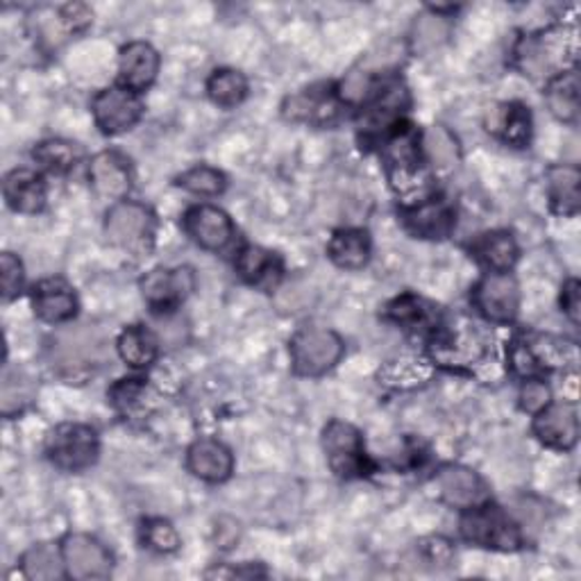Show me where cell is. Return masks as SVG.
Segmentation results:
<instances>
[{"instance_id": "obj_26", "label": "cell", "mask_w": 581, "mask_h": 581, "mask_svg": "<svg viewBox=\"0 0 581 581\" xmlns=\"http://www.w3.org/2000/svg\"><path fill=\"white\" fill-rule=\"evenodd\" d=\"M327 254L339 268L359 271L371 260V239L363 230H339L327 245Z\"/></svg>"}, {"instance_id": "obj_40", "label": "cell", "mask_w": 581, "mask_h": 581, "mask_svg": "<svg viewBox=\"0 0 581 581\" xmlns=\"http://www.w3.org/2000/svg\"><path fill=\"white\" fill-rule=\"evenodd\" d=\"M143 542L155 552L171 555L179 548V536L171 523L155 518L143 525Z\"/></svg>"}, {"instance_id": "obj_32", "label": "cell", "mask_w": 581, "mask_h": 581, "mask_svg": "<svg viewBox=\"0 0 581 581\" xmlns=\"http://www.w3.org/2000/svg\"><path fill=\"white\" fill-rule=\"evenodd\" d=\"M489 130L500 132L504 141L523 149V145L529 143V136H531V117L527 112V107L504 105L500 109V117L489 121Z\"/></svg>"}, {"instance_id": "obj_1", "label": "cell", "mask_w": 581, "mask_h": 581, "mask_svg": "<svg viewBox=\"0 0 581 581\" xmlns=\"http://www.w3.org/2000/svg\"><path fill=\"white\" fill-rule=\"evenodd\" d=\"M574 32L552 28L523 40L516 48V64L531 80H555L570 62H574Z\"/></svg>"}, {"instance_id": "obj_12", "label": "cell", "mask_w": 581, "mask_h": 581, "mask_svg": "<svg viewBox=\"0 0 581 581\" xmlns=\"http://www.w3.org/2000/svg\"><path fill=\"white\" fill-rule=\"evenodd\" d=\"M196 288V275L189 266L157 268L141 282L143 298L155 311H171L189 298Z\"/></svg>"}, {"instance_id": "obj_14", "label": "cell", "mask_w": 581, "mask_h": 581, "mask_svg": "<svg viewBox=\"0 0 581 581\" xmlns=\"http://www.w3.org/2000/svg\"><path fill=\"white\" fill-rule=\"evenodd\" d=\"M185 230L187 234L205 250L218 252L228 248L234 237V226L230 216L211 205H198L187 211L185 216Z\"/></svg>"}, {"instance_id": "obj_37", "label": "cell", "mask_w": 581, "mask_h": 581, "mask_svg": "<svg viewBox=\"0 0 581 581\" xmlns=\"http://www.w3.org/2000/svg\"><path fill=\"white\" fill-rule=\"evenodd\" d=\"M32 395H34V384L25 373H21V371L8 373L6 382H3V397H0V407H3V414L14 416V414L23 412L32 403Z\"/></svg>"}, {"instance_id": "obj_2", "label": "cell", "mask_w": 581, "mask_h": 581, "mask_svg": "<svg viewBox=\"0 0 581 581\" xmlns=\"http://www.w3.org/2000/svg\"><path fill=\"white\" fill-rule=\"evenodd\" d=\"M382 157L386 164V173L391 187L403 194H416L429 187V177L423 166L418 132L409 123L393 125V132L386 136L382 145Z\"/></svg>"}, {"instance_id": "obj_20", "label": "cell", "mask_w": 581, "mask_h": 581, "mask_svg": "<svg viewBox=\"0 0 581 581\" xmlns=\"http://www.w3.org/2000/svg\"><path fill=\"white\" fill-rule=\"evenodd\" d=\"M189 470L202 482L218 484L232 475V452L213 439H200L189 448Z\"/></svg>"}, {"instance_id": "obj_11", "label": "cell", "mask_w": 581, "mask_h": 581, "mask_svg": "<svg viewBox=\"0 0 581 581\" xmlns=\"http://www.w3.org/2000/svg\"><path fill=\"white\" fill-rule=\"evenodd\" d=\"M284 117L318 128L335 125L341 119V100L330 85H316L284 102Z\"/></svg>"}, {"instance_id": "obj_8", "label": "cell", "mask_w": 581, "mask_h": 581, "mask_svg": "<svg viewBox=\"0 0 581 581\" xmlns=\"http://www.w3.org/2000/svg\"><path fill=\"white\" fill-rule=\"evenodd\" d=\"M461 534L468 542L480 548L495 550H516L520 545V534L516 525L504 516L497 506L472 508L461 520Z\"/></svg>"}, {"instance_id": "obj_28", "label": "cell", "mask_w": 581, "mask_h": 581, "mask_svg": "<svg viewBox=\"0 0 581 581\" xmlns=\"http://www.w3.org/2000/svg\"><path fill=\"white\" fill-rule=\"evenodd\" d=\"M579 168L577 166H552L548 173L550 202L557 213H577L579 209Z\"/></svg>"}, {"instance_id": "obj_43", "label": "cell", "mask_w": 581, "mask_h": 581, "mask_svg": "<svg viewBox=\"0 0 581 581\" xmlns=\"http://www.w3.org/2000/svg\"><path fill=\"white\" fill-rule=\"evenodd\" d=\"M508 361H512V369L516 375L520 377H529V375H536L540 371V366L536 363L527 341H514L512 343V352H508Z\"/></svg>"}, {"instance_id": "obj_44", "label": "cell", "mask_w": 581, "mask_h": 581, "mask_svg": "<svg viewBox=\"0 0 581 581\" xmlns=\"http://www.w3.org/2000/svg\"><path fill=\"white\" fill-rule=\"evenodd\" d=\"M388 316L395 322H403V325H418L425 320V309H420V303L412 296L405 298H397L391 307H388Z\"/></svg>"}, {"instance_id": "obj_41", "label": "cell", "mask_w": 581, "mask_h": 581, "mask_svg": "<svg viewBox=\"0 0 581 581\" xmlns=\"http://www.w3.org/2000/svg\"><path fill=\"white\" fill-rule=\"evenodd\" d=\"M0 271H3L0 273L3 275V296L6 300H12L23 288V266L12 252H6L3 257H0Z\"/></svg>"}, {"instance_id": "obj_21", "label": "cell", "mask_w": 581, "mask_h": 581, "mask_svg": "<svg viewBox=\"0 0 581 581\" xmlns=\"http://www.w3.org/2000/svg\"><path fill=\"white\" fill-rule=\"evenodd\" d=\"M119 70H121V80L125 83V89L130 91L149 89L157 78L160 55L151 44L132 42L121 51Z\"/></svg>"}, {"instance_id": "obj_39", "label": "cell", "mask_w": 581, "mask_h": 581, "mask_svg": "<svg viewBox=\"0 0 581 581\" xmlns=\"http://www.w3.org/2000/svg\"><path fill=\"white\" fill-rule=\"evenodd\" d=\"M448 21L441 14H425L414 25V51L429 53L441 46L448 36Z\"/></svg>"}, {"instance_id": "obj_17", "label": "cell", "mask_w": 581, "mask_h": 581, "mask_svg": "<svg viewBox=\"0 0 581 581\" xmlns=\"http://www.w3.org/2000/svg\"><path fill=\"white\" fill-rule=\"evenodd\" d=\"M439 495L457 508L480 506L486 500V486L475 470L463 465H446L436 475Z\"/></svg>"}, {"instance_id": "obj_22", "label": "cell", "mask_w": 581, "mask_h": 581, "mask_svg": "<svg viewBox=\"0 0 581 581\" xmlns=\"http://www.w3.org/2000/svg\"><path fill=\"white\" fill-rule=\"evenodd\" d=\"M239 275L262 290H273L282 279V260L275 252L264 250L260 245H248L237 257Z\"/></svg>"}, {"instance_id": "obj_27", "label": "cell", "mask_w": 581, "mask_h": 581, "mask_svg": "<svg viewBox=\"0 0 581 581\" xmlns=\"http://www.w3.org/2000/svg\"><path fill=\"white\" fill-rule=\"evenodd\" d=\"M472 254L495 273H506L518 262V243L508 232H489L472 243Z\"/></svg>"}, {"instance_id": "obj_13", "label": "cell", "mask_w": 581, "mask_h": 581, "mask_svg": "<svg viewBox=\"0 0 581 581\" xmlns=\"http://www.w3.org/2000/svg\"><path fill=\"white\" fill-rule=\"evenodd\" d=\"M66 572L73 579H107L112 574V557L102 545L85 534H70L62 545Z\"/></svg>"}, {"instance_id": "obj_25", "label": "cell", "mask_w": 581, "mask_h": 581, "mask_svg": "<svg viewBox=\"0 0 581 581\" xmlns=\"http://www.w3.org/2000/svg\"><path fill=\"white\" fill-rule=\"evenodd\" d=\"M407 107H409L407 87L403 83H388L375 94L373 102L366 107L363 123H366L369 130H380V128L393 125Z\"/></svg>"}, {"instance_id": "obj_4", "label": "cell", "mask_w": 581, "mask_h": 581, "mask_svg": "<svg viewBox=\"0 0 581 581\" xmlns=\"http://www.w3.org/2000/svg\"><path fill=\"white\" fill-rule=\"evenodd\" d=\"M155 213L145 205L123 200L107 211L105 232L109 243L130 254H143L151 250L155 241Z\"/></svg>"}, {"instance_id": "obj_16", "label": "cell", "mask_w": 581, "mask_h": 581, "mask_svg": "<svg viewBox=\"0 0 581 581\" xmlns=\"http://www.w3.org/2000/svg\"><path fill=\"white\" fill-rule=\"evenodd\" d=\"M534 434L538 436V441L548 448L570 450L579 436V420L574 407L568 403L548 405L536 414Z\"/></svg>"}, {"instance_id": "obj_24", "label": "cell", "mask_w": 581, "mask_h": 581, "mask_svg": "<svg viewBox=\"0 0 581 581\" xmlns=\"http://www.w3.org/2000/svg\"><path fill=\"white\" fill-rule=\"evenodd\" d=\"M484 354V343L475 325H463V330H450L446 339L434 346V357L446 366H463Z\"/></svg>"}, {"instance_id": "obj_9", "label": "cell", "mask_w": 581, "mask_h": 581, "mask_svg": "<svg viewBox=\"0 0 581 581\" xmlns=\"http://www.w3.org/2000/svg\"><path fill=\"white\" fill-rule=\"evenodd\" d=\"M472 303H475L480 314L491 322H512L518 316L520 290L512 275L489 273L475 286Z\"/></svg>"}, {"instance_id": "obj_35", "label": "cell", "mask_w": 581, "mask_h": 581, "mask_svg": "<svg viewBox=\"0 0 581 581\" xmlns=\"http://www.w3.org/2000/svg\"><path fill=\"white\" fill-rule=\"evenodd\" d=\"M425 151L429 162L441 173H448L459 164V143L443 125H431L425 132Z\"/></svg>"}, {"instance_id": "obj_38", "label": "cell", "mask_w": 581, "mask_h": 581, "mask_svg": "<svg viewBox=\"0 0 581 581\" xmlns=\"http://www.w3.org/2000/svg\"><path fill=\"white\" fill-rule=\"evenodd\" d=\"M177 185L182 189L191 191V194H198V196H218V194L226 191L228 182H226V175L218 173L216 168L196 166V168L187 171L185 175H179Z\"/></svg>"}, {"instance_id": "obj_42", "label": "cell", "mask_w": 581, "mask_h": 581, "mask_svg": "<svg viewBox=\"0 0 581 581\" xmlns=\"http://www.w3.org/2000/svg\"><path fill=\"white\" fill-rule=\"evenodd\" d=\"M550 388L545 386L542 382H536V380H529L523 391H520V407L527 412V414H538L542 412L545 407L550 405Z\"/></svg>"}, {"instance_id": "obj_19", "label": "cell", "mask_w": 581, "mask_h": 581, "mask_svg": "<svg viewBox=\"0 0 581 581\" xmlns=\"http://www.w3.org/2000/svg\"><path fill=\"white\" fill-rule=\"evenodd\" d=\"M405 228L420 239H446L454 228V213L443 200H425L403 213Z\"/></svg>"}, {"instance_id": "obj_3", "label": "cell", "mask_w": 581, "mask_h": 581, "mask_svg": "<svg viewBox=\"0 0 581 581\" xmlns=\"http://www.w3.org/2000/svg\"><path fill=\"white\" fill-rule=\"evenodd\" d=\"M53 366L66 380L89 375L105 359V339L91 325L64 330L53 339Z\"/></svg>"}, {"instance_id": "obj_18", "label": "cell", "mask_w": 581, "mask_h": 581, "mask_svg": "<svg viewBox=\"0 0 581 581\" xmlns=\"http://www.w3.org/2000/svg\"><path fill=\"white\" fill-rule=\"evenodd\" d=\"M32 305L34 314L46 322H66L78 311L76 294H73V288L59 277H51L36 284Z\"/></svg>"}, {"instance_id": "obj_15", "label": "cell", "mask_w": 581, "mask_h": 581, "mask_svg": "<svg viewBox=\"0 0 581 581\" xmlns=\"http://www.w3.org/2000/svg\"><path fill=\"white\" fill-rule=\"evenodd\" d=\"M89 179H91L94 191L100 198H107V200L123 198L128 196L132 187L130 162L117 151H105L91 160Z\"/></svg>"}, {"instance_id": "obj_45", "label": "cell", "mask_w": 581, "mask_h": 581, "mask_svg": "<svg viewBox=\"0 0 581 581\" xmlns=\"http://www.w3.org/2000/svg\"><path fill=\"white\" fill-rule=\"evenodd\" d=\"M561 307H563L566 316L577 325V322H579V282H577V279H570V282L563 286Z\"/></svg>"}, {"instance_id": "obj_23", "label": "cell", "mask_w": 581, "mask_h": 581, "mask_svg": "<svg viewBox=\"0 0 581 581\" xmlns=\"http://www.w3.org/2000/svg\"><path fill=\"white\" fill-rule=\"evenodd\" d=\"M3 194L8 205L21 213H36L46 205V187L42 177L28 168H17L6 177Z\"/></svg>"}, {"instance_id": "obj_34", "label": "cell", "mask_w": 581, "mask_h": 581, "mask_svg": "<svg viewBox=\"0 0 581 581\" xmlns=\"http://www.w3.org/2000/svg\"><path fill=\"white\" fill-rule=\"evenodd\" d=\"M207 91L216 105L237 107L248 96V80L243 73L234 68H221V70L211 73V78L207 83Z\"/></svg>"}, {"instance_id": "obj_10", "label": "cell", "mask_w": 581, "mask_h": 581, "mask_svg": "<svg viewBox=\"0 0 581 581\" xmlns=\"http://www.w3.org/2000/svg\"><path fill=\"white\" fill-rule=\"evenodd\" d=\"M91 112L98 128L105 134H121L139 123L143 114V105L134 91L109 87L94 98Z\"/></svg>"}, {"instance_id": "obj_30", "label": "cell", "mask_w": 581, "mask_h": 581, "mask_svg": "<svg viewBox=\"0 0 581 581\" xmlns=\"http://www.w3.org/2000/svg\"><path fill=\"white\" fill-rule=\"evenodd\" d=\"M119 354L132 369H149L157 359V337L141 325H132L119 339Z\"/></svg>"}, {"instance_id": "obj_5", "label": "cell", "mask_w": 581, "mask_h": 581, "mask_svg": "<svg viewBox=\"0 0 581 581\" xmlns=\"http://www.w3.org/2000/svg\"><path fill=\"white\" fill-rule=\"evenodd\" d=\"M341 357L343 341L332 330L307 327L290 341V361H294V371L303 377L325 375L337 366Z\"/></svg>"}, {"instance_id": "obj_29", "label": "cell", "mask_w": 581, "mask_h": 581, "mask_svg": "<svg viewBox=\"0 0 581 581\" xmlns=\"http://www.w3.org/2000/svg\"><path fill=\"white\" fill-rule=\"evenodd\" d=\"M550 112L566 123L579 119V76L577 70H566L548 85Z\"/></svg>"}, {"instance_id": "obj_7", "label": "cell", "mask_w": 581, "mask_h": 581, "mask_svg": "<svg viewBox=\"0 0 581 581\" xmlns=\"http://www.w3.org/2000/svg\"><path fill=\"white\" fill-rule=\"evenodd\" d=\"M48 459L64 472H80L98 459V436L87 425H59L46 443Z\"/></svg>"}, {"instance_id": "obj_36", "label": "cell", "mask_w": 581, "mask_h": 581, "mask_svg": "<svg viewBox=\"0 0 581 581\" xmlns=\"http://www.w3.org/2000/svg\"><path fill=\"white\" fill-rule=\"evenodd\" d=\"M149 397H151V391L143 380H121L119 384L109 388V399H112V405L123 416L141 414L145 409V399Z\"/></svg>"}, {"instance_id": "obj_31", "label": "cell", "mask_w": 581, "mask_h": 581, "mask_svg": "<svg viewBox=\"0 0 581 581\" xmlns=\"http://www.w3.org/2000/svg\"><path fill=\"white\" fill-rule=\"evenodd\" d=\"M23 572L28 579L36 581H53L64 574V555L55 548L53 542H40L32 545V548L23 555Z\"/></svg>"}, {"instance_id": "obj_46", "label": "cell", "mask_w": 581, "mask_h": 581, "mask_svg": "<svg viewBox=\"0 0 581 581\" xmlns=\"http://www.w3.org/2000/svg\"><path fill=\"white\" fill-rule=\"evenodd\" d=\"M423 550L427 552L431 563H448L452 559L450 542L443 538H429L423 542Z\"/></svg>"}, {"instance_id": "obj_6", "label": "cell", "mask_w": 581, "mask_h": 581, "mask_svg": "<svg viewBox=\"0 0 581 581\" xmlns=\"http://www.w3.org/2000/svg\"><path fill=\"white\" fill-rule=\"evenodd\" d=\"M322 448L330 468L343 480L363 478L369 472V459L363 452V441L357 427L332 420L322 431Z\"/></svg>"}, {"instance_id": "obj_33", "label": "cell", "mask_w": 581, "mask_h": 581, "mask_svg": "<svg viewBox=\"0 0 581 581\" xmlns=\"http://www.w3.org/2000/svg\"><path fill=\"white\" fill-rule=\"evenodd\" d=\"M34 160L53 173H68L73 166L83 160V149L73 141L48 139V141H42L40 145H36Z\"/></svg>"}]
</instances>
